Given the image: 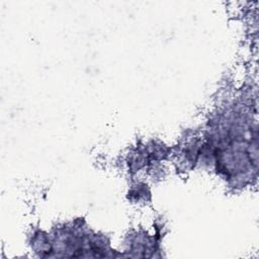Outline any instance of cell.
Returning <instances> with one entry per match:
<instances>
[{
    "label": "cell",
    "mask_w": 259,
    "mask_h": 259,
    "mask_svg": "<svg viewBox=\"0 0 259 259\" xmlns=\"http://www.w3.org/2000/svg\"><path fill=\"white\" fill-rule=\"evenodd\" d=\"M127 197L128 200L133 203L145 204L151 200L152 194L150 187L146 182L137 181L130 187L127 191Z\"/></svg>",
    "instance_id": "1"
}]
</instances>
